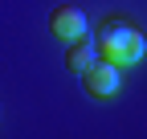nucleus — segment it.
<instances>
[{"instance_id": "f257e3e1", "label": "nucleus", "mask_w": 147, "mask_h": 139, "mask_svg": "<svg viewBox=\"0 0 147 139\" xmlns=\"http://www.w3.org/2000/svg\"><path fill=\"white\" fill-rule=\"evenodd\" d=\"M98 57L106 61H115V65H135L143 53H147V41H143V33L131 25V21H123V16H110V21L98 29Z\"/></svg>"}, {"instance_id": "f03ea898", "label": "nucleus", "mask_w": 147, "mask_h": 139, "mask_svg": "<svg viewBox=\"0 0 147 139\" xmlns=\"http://www.w3.org/2000/svg\"><path fill=\"white\" fill-rule=\"evenodd\" d=\"M82 86H86V94H94V98H110V94H119V86H123V65L115 61H90L82 70Z\"/></svg>"}, {"instance_id": "7ed1b4c3", "label": "nucleus", "mask_w": 147, "mask_h": 139, "mask_svg": "<svg viewBox=\"0 0 147 139\" xmlns=\"http://www.w3.org/2000/svg\"><path fill=\"white\" fill-rule=\"evenodd\" d=\"M49 29H53V37L74 41V37H82V33H90V16L82 8H74V4H61V8L49 12Z\"/></svg>"}, {"instance_id": "20e7f679", "label": "nucleus", "mask_w": 147, "mask_h": 139, "mask_svg": "<svg viewBox=\"0 0 147 139\" xmlns=\"http://www.w3.org/2000/svg\"><path fill=\"white\" fill-rule=\"evenodd\" d=\"M90 61H98V45H94V37H90V33H82V37L69 41V49H65V65L74 70V74H82Z\"/></svg>"}]
</instances>
